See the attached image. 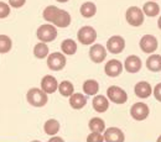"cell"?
Returning <instances> with one entry per match:
<instances>
[{
	"mask_svg": "<svg viewBox=\"0 0 161 142\" xmlns=\"http://www.w3.org/2000/svg\"><path fill=\"white\" fill-rule=\"evenodd\" d=\"M27 102L30 105L35 106V108H41V106H45L46 103H47V93H45L42 89L39 88H32L27 92Z\"/></svg>",
	"mask_w": 161,
	"mask_h": 142,
	"instance_id": "1",
	"label": "cell"
},
{
	"mask_svg": "<svg viewBox=\"0 0 161 142\" xmlns=\"http://www.w3.org/2000/svg\"><path fill=\"white\" fill-rule=\"evenodd\" d=\"M125 19L131 26H141L144 22V13L138 6H130L125 13Z\"/></svg>",
	"mask_w": 161,
	"mask_h": 142,
	"instance_id": "2",
	"label": "cell"
},
{
	"mask_svg": "<svg viewBox=\"0 0 161 142\" xmlns=\"http://www.w3.org/2000/svg\"><path fill=\"white\" fill-rule=\"evenodd\" d=\"M36 35L41 42H51L57 37V30L55 26H52L50 24H45L37 29Z\"/></svg>",
	"mask_w": 161,
	"mask_h": 142,
	"instance_id": "3",
	"label": "cell"
},
{
	"mask_svg": "<svg viewBox=\"0 0 161 142\" xmlns=\"http://www.w3.org/2000/svg\"><path fill=\"white\" fill-rule=\"evenodd\" d=\"M77 39L83 45H92L97 39V32L91 26H83L77 32Z\"/></svg>",
	"mask_w": 161,
	"mask_h": 142,
	"instance_id": "4",
	"label": "cell"
},
{
	"mask_svg": "<svg viewBox=\"0 0 161 142\" xmlns=\"http://www.w3.org/2000/svg\"><path fill=\"white\" fill-rule=\"evenodd\" d=\"M107 95H108L110 102L115 103V104H124L128 100L126 93L121 89L120 87H117V85L109 87L108 90H107Z\"/></svg>",
	"mask_w": 161,
	"mask_h": 142,
	"instance_id": "5",
	"label": "cell"
},
{
	"mask_svg": "<svg viewBox=\"0 0 161 142\" xmlns=\"http://www.w3.org/2000/svg\"><path fill=\"white\" fill-rule=\"evenodd\" d=\"M66 57L60 53V52H55L52 55H50L47 57V67L51 69V71H61L66 66Z\"/></svg>",
	"mask_w": 161,
	"mask_h": 142,
	"instance_id": "6",
	"label": "cell"
},
{
	"mask_svg": "<svg viewBox=\"0 0 161 142\" xmlns=\"http://www.w3.org/2000/svg\"><path fill=\"white\" fill-rule=\"evenodd\" d=\"M149 106L144 103H135L131 109H130V115L133 119L141 121V120H145L147 116H149Z\"/></svg>",
	"mask_w": 161,
	"mask_h": 142,
	"instance_id": "7",
	"label": "cell"
},
{
	"mask_svg": "<svg viewBox=\"0 0 161 142\" xmlns=\"http://www.w3.org/2000/svg\"><path fill=\"white\" fill-rule=\"evenodd\" d=\"M140 48L142 52L145 53H153L158 48V40L153 35H145L142 36L140 40Z\"/></svg>",
	"mask_w": 161,
	"mask_h": 142,
	"instance_id": "8",
	"label": "cell"
},
{
	"mask_svg": "<svg viewBox=\"0 0 161 142\" xmlns=\"http://www.w3.org/2000/svg\"><path fill=\"white\" fill-rule=\"evenodd\" d=\"M124 48H125V41L121 36H113L107 42V50L113 55L120 53Z\"/></svg>",
	"mask_w": 161,
	"mask_h": 142,
	"instance_id": "9",
	"label": "cell"
},
{
	"mask_svg": "<svg viewBox=\"0 0 161 142\" xmlns=\"http://www.w3.org/2000/svg\"><path fill=\"white\" fill-rule=\"evenodd\" d=\"M104 141L105 142H124L125 141V136L123 134L120 129L118 127H109L105 130L104 135Z\"/></svg>",
	"mask_w": 161,
	"mask_h": 142,
	"instance_id": "10",
	"label": "cell"
},
{
	"mask_svg": "<svg viewBox=\"0 0 161 142\" xmlns=\"http://www.w3.org/2000/svg\"><path fill=\"white\" fill-rule=\"evenodd\" d=\"M107 57V50L102 46V45H93L89 50V58L92 60V62L94 63H101L105 60Z\"/></svg>",
	"mask_w": 161,
	"mask_h": 142,
	"instance_id": "11",
	"label": "cell"
},
{
	"mask_svg": "<svg viewBox=\"0 0 161 142\" xmlns=\"http://www.w3.org/2000/svg\"><path fill=\"white\" fill-rule=\"evenodd\" d=\"M104 72L108 77H118L123 72L121 62H119L118 60H110L109 62H107L104 67Z\"/></svg>",
	"mask_w": 161,
	"mask_h": 142,
	"instance_id": "12",
	"label": "cell"
},
{
	"mask_svg": "<svg viewBox=\"0 0 161 142\" xmlns=\"http://www.w3.org/2000/svg\"><path fill=\"white\" fill-rule=\"evenodd\" d=\"M41 88L45 93H48V94H52L55 93L57 89H58V83L56 81L55 77L52 76H45L41 81Z\"/></svg>",
	"mask_w": 161,
	"mask_h": 142,
	"instance_id": "13",
	"label": "cell"
},
{
	"mask_svg": "<svg viewBox=\"0 0 161 142\" xmlns=\"http://www.w3.org/2000/svg\"><path fill=\"white\" fill-rule=\"evenodd\" d=\"M124 68L129 73H136L141 69V60L138 56H129L124 62Z\"/></svg>",
	"mask_w": 161,
	"mask_h": 142,
	"instance_id": "14",
	"label": "cell"
},
{
	"mask_svg": "<svg viewBox=\"0 0 161 142\" xmlns=\"http://www.w3.org/2000/svg\"><path fill=\"white\" fill-rule=\"evenodd\" d=\"M134 92H135L136 97H139L141 99H145V98H149L151 95L153 89H151V85L147 82H139V83L135 84Z\"/></svg>",
	"mask_w": 161,
	"mask_h": 142,
	"instance_id": "15",
	"label": "cell"
},
{
	"mask_svg": "<svg viewBox=\"0 0 161 142\" xmlns=\"http://www.w3.org/2000/svg\"><path fill=\"white\" fill-rule=\"evenodd\" d=\"M87 104V99L84 95H82L80 93H73L71 97H69V105L76 109V110H80L83 106H86Z\"/></svg>",
	"mask_w": 161,
	"mask_h": 142,
	"instance_id": "16",
	"label": "cell"
},
{
	"mask_svg": "<svg viewBox=\"0 0 161 142\" xmlns=\"http://www.w3.org/2000/svg\"><path fill=\"white\" fill-rule=\"evenodd\" d=\"M52 24L58 26V27H67L71 24V16H69V14L67 11L60 10V13L56 15L55 20L52 21Z\"/></svg>",
	"mask_w": 161,
	"mask_h": 142,
	"instance_id": "17",
	"label": "cell"
},
{
	"mask_svg": "<svg viewBox=\"0 0 161 142\" xmlns=\"http://www.w3.org/2000/svg\"><path fill=\"white\" fill-rule=\"evenodd\" d=\"M93 108H94V110L98 111V113H104V111H107L108 108H109V102H108V99H107L105 97H103V95H97V97H94V99H93Z\"/></svg>",
	"mask_w": 161,
	"mask_h": 142,
	"instance_id": "18",
	"label": "cell"
},
{
	"mask_svg": "<svg viewBox=\"0 0 161 142\" xmlns=\"http://www.w3.org/2000/svg\"><path fill=\"white\" fill-rule=\"evenodd\" d=\"M146 67L151 72H160L161 71V56L160 55H151L146 60Z\"/></svg>",
	"mask_w": 161,
	"mask_h": 142,
	"instance_id": "19",
	"label": "cell"
},
{
	"mask_svg": "<svg viewBox=\"0 0 161 142\" xmlns=\"http://www.w3.org/2000/svg\"><path fill=\"white\" fill-rule=\"evenodd\" d=\"M142 13H144L145 15L150 16V18H154V16H156V15L160 13V6H159L156 3H154L153 0H150V1H147V3L144 4V6H142Z\"/></svg>",
	"mask_w": 161,
	"mask_h": 142,
	"instance_id": "20",
	"label": "cell"
},
{
	"mask_svg": "<svg viewBox=\"0 0 161 142\" xmlns=\"http://www.w3.org/2000/svg\"><path fill=\"white\" fill-rule=\"evenodd\" d=\"M43 130H45V132L47 135L55 136L60 131V122L57 121V120H55V119H50V120H47V121L45 122Z\"/></svg>",
	"mask_w": 161,
	"mask_h": 142,
	"instance_id": "21",
	"label": "cell"
},
{
	"mask_svg": "<svg viewBox=\"0 0 161 142\" xmlns=\"http://www.w3.org/2000/svg\"><path fill=\"white\" fill-rule=\"evenodd\" d=\"M99 90V84L94 79H88L83 83V92L87 95H96Z\"/></svg>",
	"mask_w": 161,
	"mask_h": 142,
	"instance_id": "22",
	"label": "cell"
},
{
	"mask_svg": "<svg viewBox=\"0 0 161 142\" xmlns=\"http://www.w3.org/2000/svg\"><path fill=\"white\" fill-rule=\"evenodd\" d=\"M80 11L83 18H87V19H88V18H93V16L96 15L97 8H96V5H94L93 3L87 1V3H84V4L80 6Z\"/></svg>",
	"mask_w": 161,
	"mask_h": 142,
	"instance_id": "23",
	"label": "cell"
},
{
	"mask_svg": "<svg viewBox=\"0 0 161 142\" xmlns=\"http://www.w3.org/2000/svg\"><path fill=\"white\" fill-rule=\"evenodd\" d=\"M61 50H62V52H63L64 55L72 56V55H75L76 51H77V43L73 40H71V39H67V40H64L61 43Z\"/></svg>",
	"mask_w": 161,
	"mask_h": 142,
	"instance_id": "24",
	"label": "cell"
},
{
	"mask_svg": "<svg viewBox=\"0 0 161 142\" xmlns=\"http://www.w3.org/2000/svg\"><path fill=\"white\" fill-rule=\"evenodd\" d=\"M58 92L62 97H71L75 92V87L71 82L68 81H64V82H61L58 84Z\"/></svg>",
	"mask_w": 161,
	"mask_h": 142,
	"instance_id": "25",
	"label": "cell"
},
{
	"mask_svg": "<svg viewBox=\"0 0 161 142\" xmlns=\"http://www.w3.org/2000/svg\"><path fill=\"white\" fill-rule=\"evenodd\" d=\"M34 55H35L36 58H40V60L47 57V55H48V47H47V45L45 42L37 43L34 47Z\"/></svg>",
	"mask_w": 161,
	"mask_h": 142,
	"instance_id": "26",
	"label": "cell"
},
{
	"mask_svg": "<svg viewBox=\"0 0 161 142\" xmlns=\"http://www.w3.org/2000/svg\"><path fill=\"white\" fill-rule=\"evenodd\" d=\"M88 126H89L91 131H93V132H102L105 130V122L99 118H93L88 122Z\"/></svg>",
	"mask_w": 161,
	"mask_h": 142,
	"instance_id": "27",
	"label": "cell"
},
{
	"mask_svg": "<svg viewBox=\"0 0 161 142\" xmlns=\"http://www.w3.org/2000/svg\"><path fill=\"white\" fill-rule=\"evenodd\" d=\"M60 10L61 9H58L57 6H53V5L47 6V8L43 10V19L46 21H48V22H52V21L55 20L56 15L60 13Z\"/></svg>",
	"mask_w": 161,
	"mask_h": 142,
	"instance_id": "28",
	"label": "cell"
},
{
	"mask_svg": "<svg viewBox=\"0 0 161 142\" xmlns=\"http://www.w3.org/2000/svg\"><path fill=\"white\" fill-rule=\"evenodd\" d=\"M13 47V42L9 36L0 35V53H8Z\"/></svg>",
	"mask_w": 161,
	"mask_h": 142,
	"instance_id": "29",
	"label": "cell"
},
{
	"mask_svg": "<svg viewBox=\"0 0 161 142\" xmlns=\"http://www.w3.org/2000/svg\"><path fill=\"white\" fill-rule=\"evenodd\" d=\"M87 142H104V137L101 135V132H92L88 135Z\"/></svg>",
	"mask_w": 161,
	"mask_h": 142,
	"instance_id": "30",
	"label": "cell"
},
{
	"mask_svg": "<svg viewBox=\"0 0 161 142\" xmlns=\"http://www.w3.org/2000/svg\"><path fill=\"white\" fill-rule=\"evenodd\" d=\"M9 14H10V8H9V5L0 1V19L6 18Z\"/></svg>",
	"mask_w": 161,
	"mask_h": 142,
	"instance_id": "31",
	"label": "cell"
},
{
	"mask_svg": "<svg viewBox=\"0 0 161 142\" xmlns=\"http://www.w3.org/2000/svg\"><path fill=\"white\" fill-rule=\"evenodd\" d=\"M153 93H154L155 99H156V100H159V102H161V83L156 84V87L154 88Z\"/></svg>",
	"mask_w": 161,
	"mask_h": 142,
	"instance_id": "32",
	"label": "cell"
},
{
	"mask_svg": "<svg viewBox=\"0 0 161 142\" xmlns=\"http://www.w3.org/2000/svg\"><path fill=\"white\" fill-rule=\"evenodd\" d=\"M25 3H26V0H9V4L13 8H21Z\"/></svg>",
	"mask_w": 161,
	"mask_h": 142,
	"instance_id": "33",
	"label": "cell"
},
{
	"mask_svg": "<svg viewBox=\"0 0 161 142\" xmlns=\"http://www.w3.org/2000/svg\"><path fill=\"white\" fill-rule=\"evenodd\" d=\"M48 142H64L63 141V139L62 137H57V136H52L50 140H48Z\"/></svg>",
	"mask_w": 161,
	"mask_h": 142,
	"instance_id": "34",
	"label": "cell"
},
{
	"mask_svg": "<svg viewBox=\"0 0 161 142\" xmlns=\"http://www.w3.org/2000/svg\"><path fill=\"white\" fill-rule=\"evenodd\" d=\"M158 26H159V29L161 30V16L159 18V20H158Z\"/></svg>",
	"mask_w": 161,
	"mask_h": 142,
	"instance_id": "35",
	"label": "cell"
},
{
	"mask_svg": "<svg viewBox=\"0 0 161 142\" xmlns=\"http://www.w3.org/2000/svg\"><path fill=\"white\" fill-rule=\"evenodd\" d=\"M57 1H58V3H67L68 0H57Z\"/></svg>",
	"mask_w": 161,
	"mask_h": 142,
	"instance_id": "36",
	"label": "cell"
},
{
	"mask_svg": "<svg viewBox=\"0 0 161 142\" xmlns=\"http://www.w3.org/2000/svg\"><path fill=\"white\" fill-rule=\"evenodd\" d=\"M158 142H161V136H159V137H158Z\"/></svg>",
	"mask_w": 161,
	"mask_h": 142,
	"instance_id": "37",
	"label": "cell"
}]
</instances>
